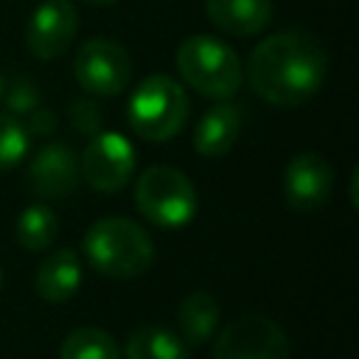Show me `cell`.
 Returning a JSON list of instances; mask_svg holds the SVG:
<instances>
[{"label": "cell", "instance_id": "6da1fadb", "mask_svg": "<svg viewBox=\"0 0 359 359\" xmlns=\"http://www.w3.org/2000/svg\"><path fill=\"white\" fill-rule=\"evenodd\" d=\"M328 59L306 31H278L261 39L247 59V81L272 107H300L325 81Z\"/></svg>", "mask_w": 359, "mask_h": 359}, {"label": "cell", "instance_id": "7a4b0ae2", "mask_svg": "<svg viewBox=\"0 0 359 359\" xmlns=\"http://www.w3.org/2000/svg\"><path fill=\"white\" fill-rule=\"evenodd\" d=\"M84 258L112 280L143 275L154 264L151 236L132 219L107 216L84 233Z\"/></svg>", "mask_w": 359, "mask_h": 359}, {"label": "cell", "instance_id": "3957f363", "mask_svg": "<svg viewBox=\"0 0 359 359\" xmlns=\"http://www.w3.org/2000/svg\"><path fill=\"white\" fill-rule=\"evenodd\" d=\"M180 79L205 98L224 101L238 93L244 81V65L238 53L216 36L194 34L177 48Z\"/></svg>", "mask_w": 359, "mask_h": 359}, {"label": "cell", "instance_id": "277c9868", "mask_svg": "<svg viewBox=\"0 0 359 359\" xmlns=\"http://www.w3.org/2000/svg\"><path fill=\"white\" fill-rule=\"evenodd\" d=\"M188 112H191L188 93L182 90L177 79L163 76V73L146 76L135 87L129 107H126L132 132L151 143H163L180 135V129L188 121Z\"/></svg>", "mask_w": 359, "mask_h": 359}, {"label": "cell", "instance_id": "5b68a950", "mask_svg": "<svg viewBox=\"0 0 359 359\" xmlns=\"http://www.w3.org/2000/svg\"><path fill=\"white\" fill-rule=\"evenodd\" d=\"M135 205L151 224L163 230H180L196 216L199 196L188 174L180 168L151 165L135 182Z\"/></svg>", "mask_w": 359, "mask_h": 359}, {"label": "cell", "instance_id": "8992f818", "mask_svg": "<svg viewBox=\"0 0 359 359\" xmlns=\"http://www.w3.org/2000/svg\"><path fill=\"white\" fill-rule=\"evenodd\" d=\"M73 76L79 87L90 95L109 98L129 87L132 81V56L129 50L107 36L87 39L73 56Z\"/></svg>", "mask_w": 359, "mask_h": 359}, {"label": "cell", "instance_id": "52a82bcc", "mask_svg": "<svg viewBox=\"0 0 359 359\" xmlns=\"http://www.w3.org/2000/svg\"><path fill=\"white\" fill-rule=\"evenodd\" d=\"M137 165L135 146L121 132H98L79 160L81 180L98 194H118L129 185Z\"/></svg>", "mask_w": 359, "mask_h": 359}, {"label": "cell", "instance_id": "ba28073f", "mask_svg": "<svg viewBox=\"0 0 359 359\" xmlns=\"http://www.w3.org/2000/svg\"><path fill=\"white\" fill-rule=\"evenodd\" d=\"M289 356L292 348L286 331L264 314L233 320L213 342V359H289Z\"/></svg>", "mask_w": 359, "mask_h": 359}, {"label": "cell", "instance_id": "9c48e42d", "mask_svg": "<svg viewBox=\"0 0 359 359\" xmlns=\"http://www.w3.org/2000/svg\"><path fill=\"white\" fill-rule=\"evenodd\" d=\"M79 31V14L67 0H45L25 25V48L42 62L59 59Z\"/></svg>", "mask_w": 359, "mask_h": 359}, {"label": "cell", "instance_id": "30bf717a", "mask_svg": "<svg viewBox=\"0 0 359 359\" xmlns=\"http://www.w3.org/2000/svg\"><path fill=\"white\" fill-rule=\"evenodd\" d=\"M331 188H334V171L323 154L306 151L289 160L283 171V196L292 210L311 213L323 208L331 196Z\"/></svg>", "mask_w": 359, "mask_h": 359}, {"label": "cell", "instance_id": "8fae6325", "mask_svg": "<svg viewBox=\"0 0 359 359\" xmlns=\"http://www.w3.org/2000/svg\"><path fill=\"white\" fill-rule=\"evenodd\" d=\"M79 157L65 143H48L42 146L31 165H28V182L31 188L45 199H62L70 196L79 185Z\"/></svg>", "mask_w": 359, "mask_h": 359}, {"label": "cell", "instance_id": "7c38bea8", "mask_svg": "<svg viewBox=\"0 0 359 359\" xmlns=\"http://www.w3.org/2000/svg\"><path fill=\"white\" fill-rule=\"evenodd\" d=\"M241 135V112L227 98L213 104L194 129V149L202 157H222L227 154Z\"/></svg>", "mask_w": 359, "mask_h": 359}, {"label": "cell", "instance_id": "4fadbf2b", "mask_svg": "<svg viewBox=\"0 0 359 359\" xmlns=\"http://www.w3.org/2000/svg\"><path fill=\"white\" fill-rule=\"evenodd\" d=\"M210 22L233 36H255L272 20V0H205Z\"/></svg>", "mask_w": 359, "mask_h": 359}, {"label": "cell", "instance_id": "5bb4252c", "mask_svg": "<svg viewBox=\"0 0 359 359\" xmlns=\"http://www.w3.org/2000/svg\"><path fill=\"white\" fill-rule=\"evenodd\" d=\"M34 286H36V294L45 303H67L81 286V261H79V255L73 250L50 252L36 266Z\"/></svg>", "mask_w": 359, "mask_h": 359}, {"label": "cell", "instance_id": "9a60e30c", "mask_svg": "<svg viewBox=\"0 0 359 359\" xmlns=\"http://www.w3.org/2000/svg\"><path fill=\"white\" fill-rule=\"evenodd\" d=\"M219 317H222V309L210 292H191L177 309V328L185 345L208 342L219 328Z\"/></svg>", "mask_w": 359, "mask_h": 359}, {"label": "cell", "instance_id": "2e32d148", "mask_svg": "<svg viewBox=\"0 0 359 359\" xmlns=\"http://www.w3.org/2000/svg\"><path fill=\"white\" fill-rule=\"evenodd\" d=\"M123 359H188V345L165 325H140L135 334H129Z\"/></svg>", "mask_w": 359, "mask_h": 359}, {"label": "cell", "instance_id": "e0dca14e", "mask_svg": "<svg viewBox=\"0 0 359 359\" xmlns=\"http://www.w3.org/2000/svg\"><path fill=\"white\" fill-rule=\"evenodd\" d=\"M17 244L31 250V252H42L48 250L56 236H59V219L48 205H28L20 216H17Z\"/></svg>", "mask_w": 359, "mask_h": 359}, {"label": "cell", "instance_id": "ac0fdd59", "mask_svg": "<svg viewBox=\"0 0 359 359\" xmlns=\"http://www.w3.org/2000/svg\"><path fill=\"white\" fill-rule=\"evenodd\" d=\"M59 359H121V348L109 331L81 325L65 337Z\"/></svg>", "mask_w": 359, "mask_h": 359}, {"label": "cell", "instance_id": "d6986e66", "mask_svg": "<svg viewBox=\"0 0 359 359\" xmlns=\"http://www.w3.org/2000/svg\"><path fill=\"white\" fill-rule=\"evenodd\" d=\"M28 143L31 135L25 132V123L11 112H0V171L17 168L28 154Z\"/></svg>", "mask_w": 359, "mask_h": 359}, {"label": "cell", "instance_id": "ffe728a7", "mask_svg": "<svg viewBox=\"0 0 359 359\" xmlns=\"http://www.w3.org/2000/svg\"><path fill=\"white\" fill-rule=\"evenodd\" d=\"M3 98H6V107L11 115H28L39 104V90L28 76H14L11 84H6Z\"/></svg>", "mask_w": 359, "mask_h": 359}, {"label": "cell", "instance_id": "44dd1931", "mask_svg": "<svg viewBox=\"0 0 359 359\" xmlns=\"http://www.w3.org/2000/svg\"><path fill=\"white\" fill-rule=\"evenodd\" d=\"M70 121H73L76 132H81V135H98L101 123H104L98 104L90 101V98H76L70 104Z\"/></svg>", "mask_w": 359, "mask_h": 359}, {"label": "cell", "instance_id": "7402d4cb", "mask_svg": "<svg viewBox=\"0 0 359 359\" xmlns=\"http://www.w3.org/2000/svg\"><path fill=\"white\" fill-rule=\"evenodd\" d=\"M56 129V115L50 109H34L28 112V123H25V132L28 135H50Z\"/></svg>", "mask_w": 359, "mask_h": 359}, {"label": "cell", "instance_id": "603a6c76", "mask_svg": "<svg viewBox=\"0 0 359 359\" xmlns=\"http://www.w3.org/2000/svg\"><path fill=\"white\" fill-rule=\"evenodd\" d=\"M84 3H90V6H112L118 0H84Z\"/></svg>", "mask_w": 359, "mask_h": 359}, {"label": "cell", "instance_id": "cb8c5ba5", "mask_svg": "<svg viewBox=\"0 0 359 359\" xmlns=\"http://www.w3.org/2000/svg\"><path fill=\"white\" fill-rule=\"evenodd\" d=\"M3 90H6V76L0 73V98H3Z\"/></svg>", "mask_w": 359, "mask_h": 359}, {"label": "cell", "instance_id": "d4e9b609", "mask_svg": "<svg viewBox=\"0 0 359 359\" xmlns=\"http://www.w3.org/2000/svg\"><path fill=\"white\" fill-rule=\"evenodd\" d=\"M0 286H3V266H0Z\"/></svg>", "mask_w": 359, "mask_h": 359}]
</instances>
